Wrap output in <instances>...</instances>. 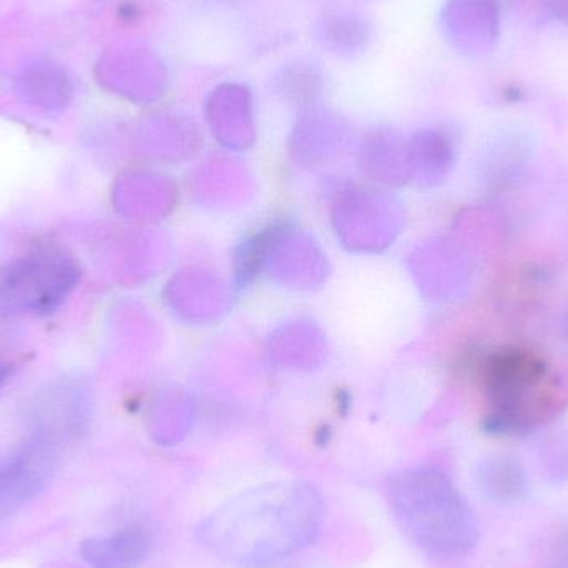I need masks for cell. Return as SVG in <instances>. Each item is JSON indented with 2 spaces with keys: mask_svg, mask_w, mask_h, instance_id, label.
<instances>
[{
  "mask_svg": "<svg viewBox=\"0 0 568 568\" xmlns=\"http://www.w3.org/2000/svg\"><path fill=\"white\" fill-rule=\"evenodd\" d=\"M320 70L307 62H294L280 70L278 82L286 95L311 97L321 85Z\"/></svg>",
  "mask_w": 568,
  "mask_h": 568,
  "instance_id": "obj_9",
  "label": "cell"
},
{
  "mask_svg": "<svg viewBox=\"0 0 568 568\" xmlns=\"http://www.w3.org/2000/svg\"><path fill=\"white\" fill-rule=\"evenodd\" d=\"M323 523V499L306 483L266 484L216 507L199 527L206 550L242 567H263L310 546Z\"/></svg>",
  "mask_w": 568,
  "mask_h": 568,
  "instance_id": "obj_1",
  "label": "cell"
},
{
  "mask_svg": "<svg viewBox=\"0 0 568 568\" xmlns=\"http://www.w3.org/2000/svg\"><path fill=\"white\" fill-rule=\"evenodd\" d=\"M33 419L37 423L36 434L49 437L55 443L62 437L75 436L85 419L79 390L73 389L72 384H65L40 394Z\"/></svg>",
  "mask_w": 568,
  "mask_h": 568,
  "instance_id": "obj_5",
  "label": "cell"
},
{
  "mask_svg": "<svg viewBox=\"0 0 568 568\" xmlns=\"http://www.w3.org/2000/svg\"><path fill=\"white\" fill-rule=\"evenodd\" d=\"M80 552L92 568H139L149 556L150 539L145 530L132 527L85 540Z\"/></svg>",
  "mask_w": 568,
  "mask_h": 568,
  "instance_id": "obj_6",
  "label": "cell"
},
{
  "mask_svg": "<svg viewBox=\"0 0 568 568\" xmlns=\"http://www.w3.org/2000/svg\"><path fill=\"white\" fill-rule=\"evenodd\" d=\"M75 260L57 246H37L0 268V316H45L79 283Z\"/></svg>",
  "mask_w": 568,
  "mask_h": 568,
  "instance_id": "obj_3",
  "label": "cell"
},
{
  "mask_svg": "<svg viewBox=\"0 0 568 568\" xmlns=\"http://www.w3.org/2000/svg\"><path fill=\"white\" fill-rule=\"evenodd\" d=\"M389 506L404 534L429 556H463L476 546V517L439 470H406L394 477Z\"/></svg>",
  "mask_w": 568,
  "mask_h": 568,
  "instance_id": "obj_2",
  "label": "cell"
},
{
  "mask_svg": "<svg viewBox=\"0 0 568 568\" xmlns=\"http://www.w3.org/2000/svg\"><path fill=\"white\" fill-rule=\"evenodd\" d=\"M59 443L33 434L0 456V520L32 503L52 480L59 463Z\"/></svg>",
  "mask_w": 568,
  "mask_h": 568,
  "instance_id": "obj_4",
  "label": "cell"
},
{
  "mask_svg": "<svg viewBox=\"0 0 568 568\" xmlns=\"http://www.w3.org/2000/svg\"><path fill=\"white\" fill-rule=\"evenodd\" d=\"M316 42L334 55L353 59L361 55L373 40V26L353 12L324 13L314 27Z\"/></svg>",
  "mask_w": 568,
  "mask_h": 568,
  "instance_id": "obj_7",
  "label": "cell"
},
{
  "mask_svg": "<svg viewBox=\"0 0 568 568\" xmlns=\"http://www.w3.org/2000/svg\"><path fill=\"white\" fill-rule=\"evenodd\" d=\"M483 489L490 499L509 500L519 496L524 487V477L516 463L500 459L490 464L483 476Z\"/></svg>",
  "mask_w": 568,
  "mask_h": 568,
  "instance_id": "obj_8",
  "label": "cell"
},
{
  "mask_svg": "<svg viewBox=\"0 0 568 568\" xmlns=\"http://www.w3.org/2000/svg\"><path fill=\"white\" fill-rule=\"evenodd\" d=\"M10 377H12V366L0 357V394H2L3 387L7 386Z\"/></svg>",
  "mask_w": 568,
  "mask_h": 568,
  "instance_id": "obj_10",
  "label": "cell"
}]
</instances>
